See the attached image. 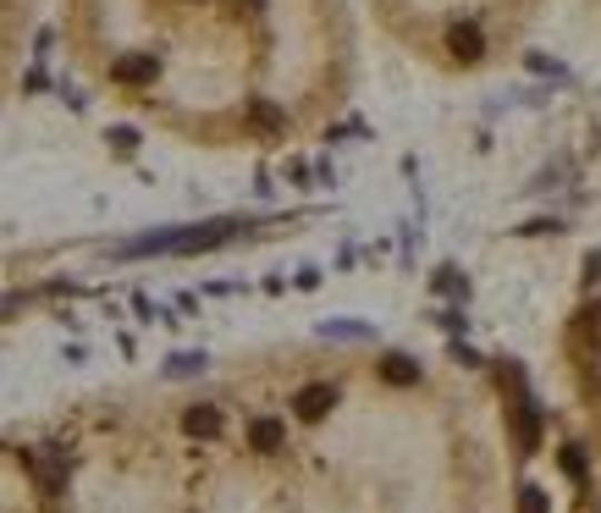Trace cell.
Wrapping results in <instances>:
<instances>
[{
	"label": "cell",
	"instance_id": "6da1fadb",
	"mask_svg": "<svg viewBox=\"0 0 601 513\" xmlns=\"http://www.w3.org/2000/svg\"><path fill=\"white\" fill-rule=\"evenodd\" d=\"M78 61L199 144H282L348 89L342 0H67Z\"/></svg>",
	"mask_w": 601,
	"mask_h": 513
},
{
	"label": "cell",
	"instance_id": "7a4b0ae2",
	"mask_svg": "<svg viewBox=\"0 0 601 513\" xmlns=\"http://www.w3.org/2000/svg\"><path fill=\"white\" fill-rule=\"evenodd\" d=\"M375 6L409 44H431L452 67H480L491 56L497 22L530 17L535 0H375Z\"/></svg>",
	"mask_w": 601,
	"mask_h": 513
},
{
	"label": "cell",
	"instance_id": "3957f363",
	"mask_svg": "<svg viewBox=\"0 0 601 513\" xmlns=\"http://www.w3.org/2000/svg\"><path fill=\"white\" fill-rule=\"evenodd\" d=\"M28 6L33 0H0V83H6V67L22 44V28H28Z\"/></svg>",
	"mask_w": 601,
	"mask_h": 513
},
{
	"label": "cell",
	"instance_id": "277c9868",
	"mask_svg": "<svg viewBox=\"0 0 601 513\" xmlns=\"http://www.w3.org/2000/svg\"><path fill=\"white\" fill-rule=\"evenodd\" d=\"M299 420H325L331 409H337V386H325V381H314V386H303L299 392Z\"/></svg>",
	"mask_w": 601,
	"mask_h": 513
},
{
	"label": "cell",
	"instance_id": "5b68a950",
	"mask_svg": "<svg viewBox=\"0 0 601 513\" xmlns=\"http://www.w3.org/2000/svg\"><path fill=\"white\" fill-rule=\"evenodd\" d=\"M182 431H188V436H221V409H210V403L188 409V414H182Z\"/></svg>",
	"mask_w": 601,
	"mask_h": 513
},
{
	"label": "cell",
	"instance_id": "8992f818",
	"mask_svg": "<svg viewBox=\"0 0 601 513\" xmlns=\"http://www.w3.org/2000/svg\"><path fill=\"white\" fill-rule=\"evenodd\" d=\"M381 375H387L392 386H414V381H420V364L403 359V353H392V359H381Z\"/></svg>",
	"mask_w": 601,
	"mask_h": 513
},
{
	"label": "cell",
	"instance_id": "52a82bcc",
	"mask_svg": "<svg viewBox=\"0 0 601 513\" xmlns=\"http://www.w3.org/2000/svg\"><path fill=\"white\" fill-rule=\"evenodd\" d=\"M249 442H254V453H277V447H282V425H277V420H254Z\"/></svg>",
	"mask_w": 601,
	"mask_h": 513
},
{
	"label": "cell",
	"instance_id": "ba28073f",
	"mask_svg": "<svg viewBox=\"0 0 601 513\" xmlns=\"http://www.w3.org/2000/svg\"><path fill=\"white\" fill-rule=\"evenodd\" d=\"M535 442H541V420H535V409L524 403V409H519V447L535 453Z\"/></svg>",
	"mask_w": 601,
	"mask_h": 513
},
{
	"label": "cell",
	"instance_id": "9c48e42d",
	"mask_svg": "<svg viewBox=\"0 0 601 513\" xmlns=\"http://www.w3.org/2000/svg\"><path fill=\"white\" fill-rule=\"evenodd\" d=\"M563 470H569V475H574V481H585V459H580V453H574V447H569V453H563Z\"/></svg>",
	"mask_w": 601,
	"mask_h": 513
},
{
	"label": "cell",
	"instance_id": "30bf717a",
	"mask_svg": "<svg viewBox=\"0 0 601 513\" xmlns=\"http://www.w3.org/2000/svg\"><path fill=\"white\" fill-rule=\"evenodd\" d=\"M524 513H547V497L541 492H524Z\"/></svg>",
	"mask_w": 601,
	"mask_h": 513
}]
</instances>
